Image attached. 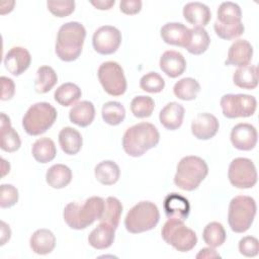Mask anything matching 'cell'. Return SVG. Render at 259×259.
Masks as SVG:
<instances>
[{"label":"cell","mask_w":259,"mask_h":259,"mask_svg":"<svg viewBox=\"0 0 259 259\" xmlns=\"http://www.w3.org/2000/svg\"><path fill=\"white\" fill-rule=\"evenodd\" d=\"M233 82L236 86L252 90L258 85V69L254 65L238 68L233 75Z\"/></svg>","instance_id":"obj_28"},{"label":"cell","mask_w":259,"mask_h":259,"mask_svg":"<svg viewBox=\"0 0 259 259\" xmlns=\"http://www.w3.org/2000/svg\"><path fill=\"white\" fill-rule=\"evenodd\" d=\"M115 229L111 226L100 223L88 236V243L91 247L97 250L109 248L114 241Z\"/></svg>","instance_id":"obj_24"},{"label":"cell","mask_w":259,"mask_h":259,"mask_svg":"<svg viewBox=\"0 0 259 259\" xmlns=\"http://www.w3.org/2000/svg\"><path fill=\"white\" fill-rule=\"evenodd\" d=\"M58 82V76L55 70L50 66H41L36 71L34 89L37 93L49 92Z\"/></svg>","instance_id":"obj_36"},{"label":"cell","mask_w":259,"mask_h":259,"mask_svg":"<svg viewBox=\"0 0 259 259\" xmlns=\"http://www.w3.org/2000/svg\"><path fill=\"white\" fill-rule=\"evenodd\" d=\"M1 85H2V93H1V100L6 101L10 100L15 93V85L12 79L2 76L0 78Z\"/></svg>","instance_id":"obj_46"},{"label":"cell","mask_w":259,"mask_h":259,"mask_svg":"<svg viewBox=\"0 0 259 259\" xmlns=\"http://www.w3.org/2000/svg\"><path fill=\"white\" fill-rule=\"evenodd\" d=\"M31 154L36 162L47 164L53 161L57 155L56 145L50 138H40L33 143Z\"/></svg>","instance_id":"obj_29"},{"label":"cell","mask_w":259,"mask_h":259,"mask_svg":"<svg viewBox=\"0 0 259 259\" xmlns=\"http://www.w3.org/2000/svg\"><path fill=\"white\" fill-rule=\"evenodd\" d=\"M59 144L65 154L76 155L82 148V136L71 126L63 127L59 133Z\"/></svg>","instance_id":"obj_26"},{"label":"cell","mask_w":259,"mask_h":259,"mask_svg":"<svg viewBox=\"0 0 259 259\" xmlns=\"http://www.w3.org/2000/svg\"><path fill=\"white\" fill-rule=\"evenodd\" d=\"M101 116L107 124L117 125L123 121L125 117V109L118 101H108L102 106Z\"/></svg>","instance_id":"obj_38"},{"label":"cell","mask_w":259,"mask_h":259,"mask_svg":"<svg viewBox=\"0 0 259 259\" xmlns=\"http://www.w3.org/2000/svg\"><path fill=\"white\" fill-rule=\"evenodd\" d=\"M154 108L155 102L150 96H136L131 102V111L138 118H145L151 116Z\"/></svg>","instance_id":"obj_39"},{"label":"cell","mask_w":259,"mask_h":259,"mask_svg":"<svg viewBox=\"0 0 259 259\" xmlns=\"http://www.w3.org/2000/svg\"><path fill=\"white\" fill-rule=\"evenodd\" d=\"M184 19L193 26H205L211 18L210 9L201 2H189L183 7Z\"/></svg>","instance_id":"obj_21"},{"label":"cell","mask_w":259,"mask_h":259,"mask_svg":"<svg viewBox=\"0 0 259 259\" xmlns=\"http://www.w3.org/2000/svg\"><path fill=\"white\" fill-rule=\"evenodd\" d=\"M94 174L97 181L101 184L112 185L118 181L120 170L115 162L111 160H105L96 165Z\"/></svg>","instance_id":"obj_30"},{"label":"cell","mask_w":259,"mask_h":259,"mask_svg":"<svg viewBox=\"0 0 259 259\" xmlns=\"http://www.w3.org/2000/svg\"><path fill=\"white\" fill-rule=\"evenodd\" d=\"M160 35L168 45L185 48L190 37V29L180 22H168L161 27Z\"/></svg>","instance_id":"obj_16"},{"label":"cell","mask_w":259,"mask_h":259,"mask_svg":"<svg viewBox=\"0 0 259 259\" xmlns=\"http://www.w3.org/2000/svg\"><path fill=\"white\" fill-rule=\"evenodd\" d=\"M81 95V89L76 84L67 82L56 89L54 98L60 105L67 107L76 103L80 99Z\"/></svg>","instance_id":"obj_32"},{"label":"cell","mask_w":259,"mask_h":259,"mask_svg":"<svg viewBox=\"0 0 259 259\" xmlns=\"http://www.w3.org/2000/svg\"><path fill=\"white\" fill-rule=\"evenodd\" d=\"M184 107L178 102L167 103L159 113V120L161 124L169 131L179 128L183 122Z\"/></svg>","instance_id":"obj_20"},{"label":"cell","mask_w":259,"mask_h":259,"mask_svg":"<svg viewBox=\"0 0 259 259\" xmlns=\"http://www.w3.org/2000/svg\"><path fill=\"white\" fill-rule=\"evenodd\" d=\"M226 231L221 223L211 222L207 224L202 232L203 242L211 248L222 246L226 241Z\"/></svg>","instance_id":"obj_37"},{"label":"cell","mask_w":259,"mask_h":259,"mask_svg":"<svg viewBox=\"0 0 259 259\" xmlns=\"http://www.w3.org/2000/svg\"><path fill=\"white\" fill-rule=\"evenodd\" d=\"M140 87L149 93H159L164 89L165 81L158 73L149 72L141 78Z\"/></svg>","instance_id":"obj_40"},{"label":"cell","mask_w":259,"mask_h":259,"mask_svg":"<svg viewBox=\"0 0 259 259\" xmlns=\"http://www.w3.org/2000/svg\"><path fill=\"white\" fill-rule=\"evenodd\" d=\"M221 107L227 118L249 117L256 111L257 100L248 94H225L221 98Z\"/></svg>","instance_id":"obj_10"},{"label":"cell","mask_w":259,"mask_h":259,"mask_svg":"<svg viewBox=\"0 0 259 259\" xmlns=\"http://www.w3.org/2000/svg\"><path fill=\"white\" fill-rule=\"evenodd\" d=\"M220 127L218 118L207 112L198 113L191 122V133L198 140H209L213 138Z\"/></svg>","instance_id":"obj_15"},{"label":"cell","mask_w":259,"mask_h":259,"mask_svg":"<svg viewBox=\"0 0 259 259\" xmlns=\"http://www.w3.org/2000/svg\"><path fill=\"white\" fill-rule=\"evenodd\" d=\"M160 141L157 127L150 122H140L128 127L122 137L123 151L131 157H141L156 147Z\"/></svg>","instance_id":"obj_3"},{"label":"cell","mask_w":259,"mask_h":259,"mask_svg":"<svg viewBox=\"0 0 259 259\" xmlns=\"http://www.w3.org/2000/svg\"><path fill=\"white\" fill-rule=\"evenodd\" d=\"M161 235L167 244L179 252H188L197 243L195 232L187 228L184 221L177 219H168L161 230Z\"/></svg>","instance_id":"obj_8"},{"label":"cell","mask_w":259,"mask_h":259,"mask_svg":"<svg viewBox=\"0 0 259 259\" xmlns=\"http://www.w3.org/2000/svg\"><path fill=\"white\" fill-rule=\"evenodd\" d=\"M208 173L206 162L197 156L183 157L174 176L175 185L185 191L195 190Z\"/></svg>","instance_id":"obj_4"},{"label":"cell","mask_w":259,"mask_h":259,"mask_svg":"<svg viewBox=\"0 0 259 259\" xmlns=\"http://www.w3.org/2000/svg\"><path fill=\"white\" fill-rule=\"evenodd\" d=\"M160 69L170 78H177L186 69V61L183 55L176 51H166L160 58Z\"/></svg>","instance_id":"obj_19"},{"label":"cell","mask_w":259,"mask_h":259,"mask_svg":"<svg viewBox=\"0 0 259 259\" xmlns=\"http://www.w3.org/2000/svg\"><path fill=\"white\" fill-rule=\"evenodd\" d=\"M1 162H2V177L5 176L7 173H9L10 170V165L7 161H5L3 158H1Z\"/></svg>","instance_id":"obj_50"},{"label":"cell","mask_w":259,"mask_h":259,"mask_svg":"<svg viewBox=\"0 0 259 259\" xmlns=\"http://www.w3.org/2000/svg\"><path fill=\"white\" fill-rule=\"evenodd\" d=\"M197 259H214V258H221V255L211 247L208 248H202L199 250V252L195 256Z\"/></svg>","instance_id":"obj_47"},{"label":"cell","mask_w":259,"mask_h":259,"mask_svg":"<svg viewBox=\"0 0 259 259\" xmlns=\"http://www.w3.org/2000/svg\"><path fill=\"white\" fill-rule=\"evenodd\" d=\"M199 91H200L199 83L191 77H185L180 79L175 83L173 87L174 95L177 98L184 101L195 99Z\"/></svg>","instance_id":"obj_33"},{"label":"cell","mask_w":259,"mask_h":259,"mask_svg":"<svg viewBox=\"0 0 259 259\" xmlns=\"http://www.w3.org/2000/svg\"><path fill=\"white\" fill-rule=\"evenodd\" d=\"M11 237V230L9 226L5 222H1V239H0V244L3 246L7 241H9Z\"/></svg>","instance_id":"obj_49"},{"label":"cell","mask_w":259,"mask_h":259,"mask_svg":"<svg viewBox=\"0 0 259 259\" xmlns=\"http://www.w3.org/2000/svg\"><path fill=\"white\" fill-rule=\"evenodd\" d=\"M90 3L99 10H109L115 3L114 0H97L90 1Z\"/></svg>","instance_id":"obj_48"},{"label":"cell","mask_w":259,"mask_h":259,"mask_svg":"<svg viewBox=\"0 0 259 259\" xmlns=\"http://www.w3.org/2000/svg\"><path fill=\"white\" fill-rule=\"evenodd\" d=\"M218 22L223 25H234L241 22L242 11L238 4L227 1L223 2L218 8Z\"/></svg>","instance_id":"obj_34"},{"label":"cell","mask_w":259,"mask_h":259,"mask_svg":"<svg viewBox=\"0 0 259 259\" xmlns=\"http://www.w3.org/2000/svg\"><path fill=\"white\" fill-rule=\"evenodd\" d=\"M18 201V190L11 184L0 186V206L2 208L11 207Z\"/></svg>","instance_id":"obj_43"},{"label":"cell","mask_w":259,"mask_h":259,"mask_svg":"<svg viewBox=\"0 0 259 259\" xmlns=\"http://www.w3.org/2000/svg\"><path fill=\"white\" fill-rule=\"evenodd\" d=\"M98 80L104 91L111 96H120L126 90V80L121 66L113 61L102 63L98 68Z\"/></svg>","instance_id":"obj_9"},{"label":"cell","mask_w":259,"mask_h":259,"mask_svg":"<svg viewBox=\"0 0 259 259\" xmlns=\"http://www.w3.org/2000/svg\"><path fill=\"white\" fill-rule=\"evenodd\" d=\"M119 9L126 15H134L141 11L142 1L141 0H121L119 3Z\"/></svg>","instance_id":"obj_45"},{"label":"cell","mask_w":259,"mask_h":259,"mask_svg":"<svg viewBox=\"0 0 259 259\" xmlns=\"http://www.w3.org/2000/svg\"><path fill=\"white\" fill-rule=\"evenodd\" d=\"M253 48L251 44L246 39L235 40L228 52V58L226 60V65L245 67L248 66L252 60Z\"/></svg>","instance_id":"obj_18"},{"label":"cell","mask_w":259,"mask_h":259,"mask_svg":"<svg viewBox=\"0 0 259 259\" xmlns=\"http://www.w3.org/2000/svg\"><path fill=\"white\" fill-rule=\"evenodd\" d=\"M163 207L168 219L185 221L190 212V204L188 199L175 192L166 195L163 202Z\"/></svg>","instance_id":"obj_17"},{"label":"cell","mask_w":259,"mask_h":259,"mask_svg":"<svg viewBox=\"0 0 259 259\" xmlns=\"http://www.w3.org/2000/svg\"><path fill=\"white\" fill-rule=\"evenodd\" d=\"M31 62L29 52L22 47H13L4 57V66L13 76H19L24 73Z\"/></svg>","instance_id":"obj_14"},{"label":"cell","mask_w":259,"mask_h":259,"mask_svg":"<svg viewBox=\"0 0 259 259\" xmlns=\"http://www.w3.org/2000/svg\"><path fill=\"white\" fill-rule=\"evenodd\" d=\"M160 220L157 205L151 201H140L125 215L124 227L132 234H140L154 229Z\"/></svg>","instance_id":"obj_5"},{"label":"cell","mask_w":259,"mask_h":259,"mask_svg":"<svg viewBox=\"0 0 259 259\" xmlns=\"http://www.w3.org/2000/svg\"><path fill=\"white\" fill-rule=\"evenodd\" d=\"M29 246L32 252L38 255L50 254L56 246V237L48 229L36 230L29 239Z\"/></svg>","instance_id":"obj_22"},{"label":"cell","mask_w":259,"mask_h":259,"mask_svg":"<svg viewBox=\"0 0 259 259\" xmlns=\"http://www.w3.org/2000/svg\"><path fill=\"white\" fill-rule=\"evenodd\" d=\"M1 144L0 147L3 151L12 153L17 151L21 146V141L18 133L11 126L10 118L4 113H1Z\"/></svg>","instance_id":"obj_23"},{"label":"cell","mask_w":259,"mask_h":259,"mask_svg":"<svg viewBox=\"0 0 259 259\" xmlns=\"http://www.w3.org/2000/svg\"><path fill=\"white\" fill-rule=\"evenodd\" d=\"M86 29L80 22L70 21L63 24L57 34L55 52L64 62H73L82 53Z\"/></svg>","instance_id":"obj_1"},{"label":"cell","mask_w":259,"mask_h":259,"mask_svg":"<svg viewBox=\"0 0 259 259\" xmlns=\"http://www.w3.org/2000/svg\"><path fill=\"white\" fill-rule=\"evenodd\" d=\"M213 28L219 37L227 40H232L239 37L245 30L244 24L242 22L234 25H223L215 21Z\"/></svg>","instance_id":"obj_42"},{"label":"cell","mask_w":259,"mask_h":259,"mask_svg":"<svg viewBox=\"0 0 259 259\" xmlns=\"http://www.w3.org/2000/svg\"><path fill=\"white\" fill-rule=\"evenodd\" d=\"M230 139L236 149L241 151H250L254 149L257 144V130L250 123L241 122L232 128Z\"/></svg>","instance_id":"obj_13"},{"label":"cell","mask_w":259,"mask_h":259,"mask_svg":"<svg viewBox=\"0 0 259 259\" xmlns=\"http://www.w3.org/2000/svg\"><path fill=\"white\" fill-rule=\"evenodd\" d=\"M48 9L56 17L69 16L75 10V1L73 0H49L47 2Z\"/></svg>","instance_id":"obj_41"},{"label":"cell","mask_w":259,"mask_h":259,"mask_svg":"<svg viewBox=\"0 0 259 259\" xmlns=\"http://www.w3.org/2000/svg\"><path fill=\"white\" fill-rule=\"evenodd\" d=\"M255 199L247 195H238L232 198L229 204L228 223L235 233L248 231L256 214Z\"/></svg>","instance_id":"obj_6"},{"label":"cell","mask_w":259,"mask_h":259,"mask_svg":"<svg viewBox=\"0 0 259 259\" xmlns=\"http://www.w3.org/2000/svg\"><path fill=\"white\" fill-rule=\"evenodd\" d=\"M228 177L231 184L236 188H252L257 183L256 167L248 158H235L230 163Z\"/></svg>","instance_id":"obj_11"},{"label":"cell","mask_w":259,"mask_h":259,"mask_svg":"<svg viewBox=\"0 0 259 259\" xmlns=\"http://www.w3.org/2000/svg\"><path fill=\"white\" fill-rule=\"evenodd\" d=\"M72 180L71 169L64 164H55L51 166L46 173V181L52 188H65Z\"/></svg>","instance_id":"obj_27"},{"label":"cell","mask_w":259,"mask_h":259,"mask_svg":"<svg viewBox=\"0 0 259 259\" xmlns=\"http://www.w3.org/2000/svg\"><path fill=\"white\" fill-rule=\"evenodd\" d=\"M121 44L120 31L111 25H103L95 30L92 36V45L100 55H111L117 51Z\"/></svg>","instance_id":"obj_12"},{"label":"cell","mask_w":259,"mask_h":259,"mask_svg":"<svg viewBox=\"0 0 259 259\" xmlns=\"http://www.w3.org/2000/svg\"><path fill=\"white\" fill-rule=\"evenodd\" d=\"M95 117V108L92 102L83 100L76 103L69 111L70 121L74 124L86 127L92 123Z\"/></svg>","instance_id":"obj_25"},{"label":"cell","mask_w":259,"mask_h":259,"mask_svg":"<svg viewBox=\"0 0 259 259\" xmlns=\"http://www.w3.org/2000/svg\"><path fill=\"white\" fill-rule=\"evenodd\" d=\"M239 251L245 257H255L258 254V240L253 236L243 237L239 241Z\"/></svg>","instance_id":"obj_44"},{"label":"cell","mask_w":259,"mask_h":259,"mask_svg":"<svg viewBox=\"0 0 259 259\" xmlns=\"http://www.w3.org/2000/svg\"><path fill=\"white\" fill-rule=\"evenodd\" d=\"M105 200L99 196H91L82 204L68 203L63 211L65 223L74 230H83L99 220L104 210Z\"/></svg>","instance_id":"obj_2"},{"label":"cell","mask_w":259,"mask_h":259,"mask_svg":"<svg viewBox=\"0 0 259 259\" xmlns=\"http://www.w3.org/2000/svg\"><path fill=\"white\" fill-rule=\"evenodd\" d=\"M121 213H122L121 202L116 197L109 196L105 199L104 210L99 221L100 223H105L116 230L119 224Z\"/></svg>","instance_id":"obj_35"},{"label":"cell","mask_w":259,"mask_h":259,"mask_svg":"<svg viewBox=\"0 0 259 259\" xmlns=\"http://www.w3.org/2000/svg\"><path fill=\"white\" fill-rule=\"evenodd\" d=\"M56 108L48 102H37L31 105L22 118V126L29 136H39L46 133L57 119Z\"/></svg>","instance_id":"obj_7"},{"label":"cell","mask_w":259,"mask_h":259,"mask_svg":"<svg viewBox=\"0 0 259 259\" xmlns=\"http://www.w3.org/2000/svg\"><path fill=\"white\" fill-rule=\"evenodd\" d=\"M210 42L209 35L204 27L194 26L190 29V37L185 47V49L192 55H201L203 54Z\"/></svg>","instance_id":"obj_31"}]
</instances>
